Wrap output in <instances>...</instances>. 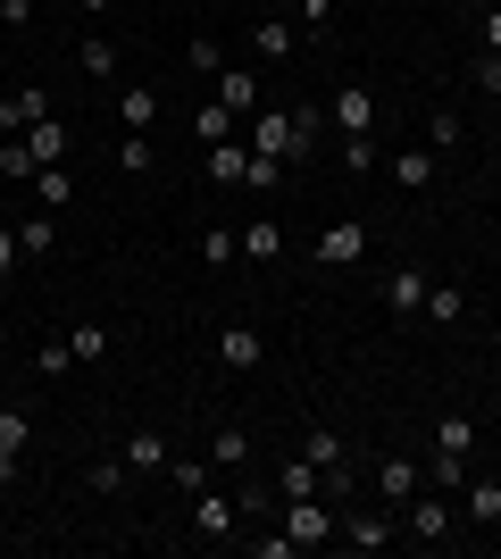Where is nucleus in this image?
<instances>
[{
	"label": "nucleus",
	"instance_id": "f257e3e1",
	"mask_svg": "<svg viewBox=\"0 0 501 559\" xmlns=\"http://www.w3.org/2000/svg\"><path fill=\"white\" fill-rule=\"evenodd\" d=\"M468 451H477V418H434V476H443V485H460V476H468Z\"/></svg>",
	"mask_w": 501,
	"mask_h": 559
},
{
	"label": "nucleus",
	"instance_id": "f03ea898",
	"mask_svg": "<svg viewBox=\"0 0 501 559\" xmlns=\"http://www.w3.org/2000/svg\"><path fill=\"white\" fill-rule=\"evenodd\" d=\"M242 126H251V151H267V159H301V151H310L301 126H293V109H251Z\"/></svg>",
	"mask_w": 501,
	"mask_h": 559
},
{
	"label": "nucleus",
	"instance_id": "7ed1b4c3",
	"mask_svg": "<svg viewBox=\"0 0 501 559\" xmlns=\"http://www.w3.org/2000/svg\"><path fill=\"white\" fill-rule=\"evenodd\" d=\"M351 259H368V226H359V217H343V226L318 234V267H351Z\"/></svg>",
	"mask_w": 501,
	"mask_h": 559
},
{
	"label": "nucleus",
	"instance_id": "20e7f679",
	"mask_svg": "<svg viewBox=\"0 0 501 559\" xmlns=\"http://www.w3.org/2000/svg\"><path fill=\"white\" fill-rule=\"evenodd\" d=\"M285 535L301 543V551H318V543H334V518L318 510V492H310V501H285Z\"/></svg>",
	"mask_w": 501,
	"mask_h": 559
},
{
	"label": "nucleus",
	"instance_id": "39448f33",
	"mask_svg": "<svg viewBox=\"0 0 501 559\" xmlns=\"http://www.w3.org/2000/svg\"><path fill=\"white\" fill-rule=\"evenodd\" d=\"M242 526V501H226V492H192V535H235Z\"/></svg>",
	"mask_w": 501,
	"mask_h": 559
},
{
	"label": "nucleus",
	"instance_id": "423d86ee",
	"mask_svg": "<svg viewBox=\"0 0 501 559\" xmlns=\"http://www.w3.org/2000/svg\"><path fill=\"white\" fill-rule=\"evenodd\" d=\"M326 117L343 126V134H377V93H368V84H343Z\"/></svg>",
	"mask_w": 501,
	"mask_h": 559
},
{
	"label": "nucleus",
	"instance_id": "0eeeda50",
	"mask_svg": "<svg viewBox=\"0 0 501 559\" xmlns=\"http://www.w3.org/2000/svg\"><path fill=\"white\" fill-rule=\"evenodd\" d=\"M43 117H59V109H50V93H43V84H17V93L0 100V126H9V134H25V126H43Z\"/></svg>",
	"mask_w": 501,
	"mask_h": 559
},
{
	"label": "nucleus",
	"instance_id": "6e6552de",
	"mask_svg": "<svg viewBox=\"0 0 501 559\" xmlns=\"http://www.w3.org/2000/svg\"><path fill=\"white\" fill-rule=\"evenodd\" d=\"M126 467H134V476H167V460H176V451H167V435L159 426H143V435H126V451H118Z\"/></svg>",
	"mask_w": 501,
	"mask_h": 559
},
{
	"label": "nucleus",
	"instance_id": "1a4fd4ad",
	"mask_svg": "<svg viewBox=\"0 0 501 559\" xmlns=\"http://www.w3.org/2000/svg\"><path fill=\"white\" fill-rule=\"evenodd\" d=\"M402 526H409V535H452V501H443V492H409Z\"/></svg>",
	"mask_w": 501,
	"mask_h": 559
},
{
	"label": "nucleus",
	"instance_id": "9d476101",
	"mask_svg": "<svg viewBox=\"0 0 501 559\" xmlns=\"http://www.w3.org/2000/svg\"><path fill=\"white\" fill-rule=\"evenodd\" d=\"M334 543H351V551H384V543H393V518H377V510H351L343 526H334Z\"/></svg>",
	"mask_w": 501,
	"mask_h": 559
},
{
	"label": "nucleus",
	"instance_id": "9b49d317",
	"mask_svg": "<svg viewBox=\"0 0 501 559\" xmlns=\"http://www.w3.org/2000/svg\"><path fill=\"white\" fill-rule=\"evenodd\" d=\"M260 359H267V343H260V334H251V326H226V334H217V368H260Z\"/></svg>",
	"mask_w": 501,
	"mask_h": 559
},
{
	"label": "nucleus",
	"instance_id": "f8f14e48",
	"mask_svg": "<svg viewBox=\"0 0 501 559\" xmlns=\"http://www.w3.org/2000/svg\"><path fill=\"white\" fill-rule=\"evenodd\" d=\"M25 435H34V418H25V409H0V485L17 476V460H25Z\"/></svg>",
	"mask_w": 501,
	"mask_h": 559
},
{
	"label": "nucleus",
	"instance_id": "ddd939ff",
	"mask_svg": "<svg viewBox=\"0 0 501 559\" xmlns=\"http://www.w3.org/2000/svg\"><path fill=\"white\" fill-rule=\"evenodd\" d=\"M242 259H251V267L285 259V226H276V217H251V226H242Z\"/></svg>",
	"mask_w": 501,
	"mask_h": 559
},
{
	"label": "nucleus",
	"instance_id": "4468645a",
	"mask_svg": "<svg viewBox=\"0 0 501 559\" xmlns=\"http://www.w3.org/2000/svg\"><path fill=\"white\" fill-rule=\"evenodd\" d=\"M151 117H159V93H151V84H118V126L126 134H143Z\"/></svg>",
	"mask_w": 501,
	"mask_h": 559
},
{
	"label": "nucleus",
	"instance_id": "2eb2a0df",
	"mask_svg": "<svg viewBox=\"0 0 501 559\" xmlns=\"http://www.w3.org/2000/svg\"><path fill=\"white\" fill-rule=\"evenodd\" d=\"M68 126H59V117H43V126H25V151H34V159H43V167H59V159H68Z\"/></svg>",
	"mask_w": 501,
	"mask_h": 559
},
{
	"label": "nucleus",
	"instance_id": "dca6fc26",
	"mask_svg": "<svg viewBox=\"0 0 501 559\" xmlns=\"http://www.w3.org/2000/svg\"><path fill=\"white\" fill-rule=\"evenodd\" d=\"M217 100H226L235 117L260 109V84H251V68H217Z\"/></svg>",
	"mask_w": 501,
	"mask_h": 559
},
{
	"label": "nucleus",
	"instance_id": "f3484780",
	"mask_svg": "<svg viewBox=\"0 0 501 559\" xmlns=\"http://www.w3.org/2000/svg\"><path fill=\"white\" fill-rule=\"evenodd\" d=\"M393 185H402V192L434 185V151H427V142H418V151H393Z\"/></svg>",
	"mask_w": 501,
	"mask_h": 559
},
{
	"label": "nucleus",
	"instance_id": "a211bd4d",
	"mask_svg": "<svg viewBox=\"0 0 501 559\" xmlns=\"http://www.w3.org/2000/svg\"><path fill=\"white\" fill-rule=\"evenodd\" d=\"M384 301L393 309H427V267H393V276H384Z\"/></svg>",
	"mask_w": 501,
	"mask_h": 559
},
{
	"label": "nucleus",
	"instance_id": "6ab92c4d",
	"mask_svg": "<svg viewBox=\"0 0 501 559\" xmlns=\"http://www.w3.org/2000/svg\"><path fill=\"white\" fill-rule=\"evenodd\" d=\"M251 167V142H210V185H242Z\"/></svg>",
	"mask_w": 501,
	"mask_h": 559
},
{
	"label": "nucleus",
	"instance_id": "aec40b11",
	"mask_svg": "<svg viewBox=\"0 0 501 559\" xmlns=\"http://www.w3.org/2000/svg\"><path fill=\"white\" fill-rule=\"evenodd\" d=\"M235 126H242V117L226 109V100H210V109H192V134H201V142H235Z\"/></svg>",
	"mask_w": 501,
	"mask_h": 559
},
{
	"label": "nucleus",
	"instance_id": "412c9836",
	"mask_svg": "<svg viewBox=\"0 0 501 559\" xmlns=\"http://www.w3.org/2000/svg\"><path fill=\"white\" fill-rule=\"evenodd\" d=\"M310 492H318V467L310 460H285V467H276V501H310Z\"/></svg>",
	"mask_w": 501,
	"mask_h": 559
},
{
	"label": "nucleus",
	"instance_id": "4be33fe9",
	"mask_svg": "<svg viewBox=\"0 0 501 559\" xmlns=\"http://www.w3.org/2000/svg\"><path fill=\"white\" fill-rule=\"evenodd\" d=\"M251 460V435H242V426H217L210 435V467H242Z\"/></svg>",
	"mask_w": 501,
	"mask_h": 559
},
{
	"label": "nucleus",
	"instance_id": "5701e85b",
	"mask_svg": "<svg viewBox=\"0 0 501 559\" xmlns=\"http://www.w3.org/2000/svg\"><path fill=\"white\" fill-rule=\"evenodd\" d=\"M460 134H468V126H460L452 109H434V117H427V151H434V159H452V151H460Z\"/></svg>",
	"mask_w": 501,
	"mask_h": 559
},
{
	"label": "nucleus",
	"instance_id": "b1692460",
	"mask_svg": "<svg viewBox=\"0 0 501 559\" xmlns=\"http://www.w3.org/2000/svg\"><path fill=\"white\" fill-rule=\"evenodd\" d=\"M251 50H260V59H285V50H293V25L285 17H260V25H251Z\"/></svg>",
	"mask_w": 501,
	"mask_h": 559
},
{
	"label": "nucleus",
	"instance_id": "393cba45",
	"mask_svg": "<svg viewBox=\"0 0 501 559\" xmlns=\"http://www.w3.org/2000/svg\"><path fill=\"white\" fill-rule=\"evenodd\" d=\"M68 350H75V368H84V359H109V326H93V318L68 326Z\"/></svg>",
	"mask_w": 501,
	"mask_h": 559
},
{
	"label": "nucleus",
	"instance_id": "a878e982",
	"mask_svg": "<svg viewBox=\"0 0 501 559\" xmlns=\"http://www.w3.org/2000/svg\"><path fill=\"white\" fill-rule=\"evenodd\" d=\"M301 460H310V467H334V460H343V435H334V426H310V435H301Z\"/></svg>",
	"mask_w": 501,
	"mask_h": 559
},
{
	"label": "nucleus",
	"instance_id": "bb28decb",
	"mask_svg": "<svg viewBox=\"0 0 501 559\" xmlns=\"http://www.w3.org/2000/svg\"><path fill=\"white\" fill-rule=\"evenodd\" d=\"M468 518H477V526L501 518V485H493V476H468Z\"/></svg>",
	"mask_w": 501,
	"mask_h": 559
},
{
	"label": "nucleus",
	"instance_id": "cd10ccee",
	"mask_svg": "<svg viewBox=\"0 0 501 559\" xmlns=\"http://www.w3.org/2000/svg\"><path fill=\"white\" fill-rule=\"evenodd\" d=\"M34 201H43V210H59V201H75L68 167H34Z\"/></svg>",
	"mask_w": 501,
	"mask_h": 559
},
{
	"label": "nucleus",
	"instance_id": "c85d7f7f",
	"mask_svg": "<svg viewBox=\"0 0 501 559\" xmlns=\"http://www.w3.org/2000/svg\"><path fill=\"white\" fill-rule=\"evenodd\" d=\"M418 476H427L418 460H384V501H409V492H418Z\"/></svg>",
	"mask_w": 501,
	"mask_h": 559
},
{
	"label": "nucleus",
	"instance_id": "c756f323",
	"mask_svg": "<svg viewBox=\"0 0 501 559\" xmlns=\"http://www.w3.org/2000/svg\"><path fill=\"white\" fill-rule=\"evenodd\" d=\"M201 259H210V267H235V259H242V234L210 226V234H201Z\"/></svg>",
	"mask_w": 501,
	"mask_h": 559
},
{
	"label": "nucleus",
	"instance_id": "7c9ffc66",
	"mask_svg": "<svg viewBox=\"0 0 501 559\" xmlns=\"http://www.w3.org/2000/svg\"><path fill=\"white\" fill-rule=\"evenodd\" d=\"M34 167H43V159H34V151H25V134H17V142H0V176H9V185H25V176H34Z\"/></svg>",
	"mask_w": 501,
	"mask_h": 559
},
{
	"label": "nucleus",
	"instance_id": "2f4dec72",
	"mask_svg": "<svg viewBox=\"0 0 501 559\" xmlns=\"http://www.w3.org/2000/svg\"><path fill=\"white\" fill-rule=\"evenodd\" d=\"M242 185H251V192H276V185H285V159H267V151H251V167H242Z\"/></svg>",
	"mask_w": 501,
	"mask_h": 559
},
{
	"label": "nucleus",
	"instance_id": "473e14b6",
	"mask_svg": "<svg viewBox=\"0 0 501 559\" xmlns=\"http://www.w3.org/2000/svg\"><path fill=\"white\" fill-rule=\"evenodd\" d=\"M17 251H25V259H43V251H50V210H34V217L17 226Z\"/></svg>",
	"mask_w": 501,
	"mask_h": 559
},
{
	"label": "nucleus",
	"instance_id": "72a5a7b5",
	"mask_svg": "<svg viewBox=\"0 0 501 559\" xmlns=\"http://www.w3.org/2000/svg\"><path fill=\"white\" fill-rule=\"evenodd\" d=\"M75 68H84V75H118V50H109V43H100V34H93V43L75 50Z\"/></svg>",
	"mask_w": 501,
	"mask_h": 559
},
{
	"label": "nucleus",
	"instance_id": "f704fd0d",
	"mask_svg": "<svg viewBox=\"0 0 501 559\" xmlns=\"http://www.w3.org/2000/svg\"><path fill=\"white\" fill-rule=\"evenodd\" d=\"M427 309H434V318H443V326H452L460 309H468V293H460V284H427Z\"/></svg>",
	"mask_w": 501,
	"mask_h": 559
},
{
	"label": "nucleus",
	"instance_id": "c9c22d12",
	"mask_svg": "<svg viewBox=\"0 0 501 559\" xmlns=\"http://www.w3.org/2000/svg\"><path fill=\"white\" fill-rule=\"evenodd\" d=\"M118 167H126V176H151V142L143 134H118Z\"/></svg>",
	"mask_w": 501,
	"mask_h": 559
},
{
	"label": "nucleus",
	"instance_id": "e433bc0d",
	"mask_svg": "<svg viewBox=\"0 0 501 559\" xmlns=\"http://www.w3.org/2000/svg\"><path fill=\"white\" fill-rule=\"evenodd\" d=\"M343 167H351V176H368V167H377V142H368V134H343Z\"/></svg>",
	"mask_w": 501,
	"mask_h": 559
},
{
	"label": "nucleus",
	"instance_id": "4c0bfd02",
	"mask_svg": "<svg viewBox=\"0 0 501 559\" xmlns=\"http://www.w3.org/2000/svg\"><path fill=\"white\" fill-rule=\"evenodd\" d=\"M293 126H301V142H318V134H326V126H334V117L318 109V100H301V109H293Z\"/></svg>",
	"mask_w": 501,
	"mask_h": 559
},
{
	"label": "nucleus",
	"instance_id": "58836bf2",
	"mask_svg": "<svg viewBox=\"0 0 501 559\" xmlns=\"http://www.w3.org/2000/svg\"><path fill=\"white\" fill-rule=\"evenodd\" d=\"M34 368H43V376H68L75 350H68V343H43V350H34Z\"/></svg>",
	"mask_w": 501,
	"mask_h": 559
},
{
	"label": "nucleus",
	"instance_id": "ea45409f",
	"mask_svg": "<svg viewBox=\"0 0 501 559\" xmlns=\"http://www.w3.org/2000/svg\"><path fill=\"white\" fill-rule=\"evenodd\" d=\"M477 93L501 100V50H477Z\"/></svg>",
	"mask_w": 501,
	"mask_h": 559
},
{
	"label": "nucleus",
	"instance_id": "a19ab883",
	"mask_svg": "<svg viewBox=\"0 0 501 559\" xmlns=\"http://www.w3.org/2000/svg\"><path fill=\"white\" fill-rule=\"evenodd\" d=\"M167 476H176L184 492H210V467H192V460H167Z\"/></svg>",
	"mask_w": 501,
	"mask_h": 559
},
{
	"label": "nucleus",
	"instance_id": "79ce46f5",
	"mask_svg": "<svg viewBox=\"0 0 501 559\" xmlns=\"http://www.w3.org/2000/svg\"><path fill=\"white\" fill-rule=\"evenodd\" d=\"M126 476H134V467H126V460H109V467H93V492H126Z\"/></svg>",
	"mask_w": 501,
	"mask_h": 559
},
{
	"label": "nucleus",
	"instance_id": "37998d69",
	"mask_svg": "<svg viewBox=\"0 0 501 559\" xmlns=\"http://www.w3.org/2000/svg\"><path fill=\"white\" fill-rule=\"evenodd\" d=\"M251 551H260V559H293L301 543H293V535H251Z\"/></svg>",
	"mask_w": 501,
	"mask_h": 559
},
{
	"label": "nucleus",
	"instance_id": "c03bdc74",
	"mask_svg": "<svg viewBox=\"0 0 501 559\" xmlns=\"http://www.w3.org/2000/svg\"><path fill=\"white\" fill-rule=\"evenodd\" d=\"M17 259H25L17 251V226H0V276H17Z\"/></svg>",
	"mask_w": 501,
	"mask_h": 559
},
{
	"label": "nucleus",
	"instance_id": "a18cd8bd",
	"mask_svg": "<svg viewBox=\"0 0 501 559\" xmlns=\"http://www.w3.org/2000/svg\"><path fill=\"white\" fill-rule=\"evenodd\" d=\"M293 17H301V25H326V17H334V0H293Z\"/></svg>",
	"mask_w": 501,
	"mask_h": 559
},
{
	"label": "nucleus",
	"instance_id": "49530a36",
	"mask_svg": "<svg viewBox=\"0 0 501 559\" xmlns=\"http://www.w3.org/2000/svg\"><path fill=\"white\" fill-rule=\"evenodd\" d=\"M485 50H501V9H485Z\"/></svg>",
	"mask_w": 501,
	"mask_h": 559
},
{
	"label": "nucleus",
	"instance_id": "de8ad7c7",
	"mask_svg": "<svg viewBox=\"0 0 501 559\" xmlns=\"http://www.w3.org/2000/svg\"><path fill=\"white\" fill-rule=\"evenodd\" d=\"M75 9H93V17H109V9H126V0H75Z\"/></svg>",
	"mask_w": 501,
	"mask_h": 559
},
{
	"label": "nucleus",
	"instance_id": "09e8293b",
	"mask_svg": "<svg viewBox=\"0 0 501 559\" xmlns=\"http://www.w3.org/2000/svg\"><path fill=\"white\" fill-rule=\"evenodd\" d=\"M493 535H501V518H493Z\"/></svg>",
	"mask_w": 501,
	"mask_h": 559
}]
</instances>
